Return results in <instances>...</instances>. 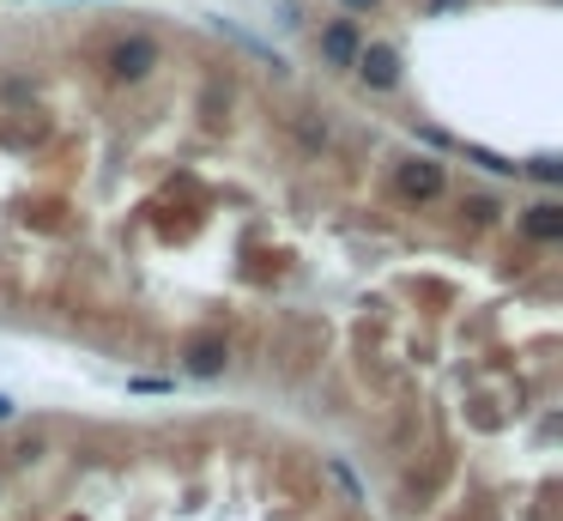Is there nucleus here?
<instances>
[{
    "instance_id": "8",
    "label": "nucleus",
    "mask_w": 563,
    "mask_h": 521,
    "mask_svg": "<svg viewBox=\"0 0 563 521\" xmlns=\"http://www.w3.org/2000/svg\"><path fill=\"white\" fill-rule=\"evenodd\" d=\"M467 158L472 164H485L491 176H521V164H509V158H497V152H485V146H467Z\"/></svg>"
},
{
    "instance_id": "9",
    "label": "nucleus",
    "mask_w": 563,
    "mask_h": 521,
    "mask_svg": "<svg viewBox=\"0 0 563 521\" xmlns=\"http://www.w3.org/2000/svg\"><path fill=\"white\" fill-rule=\"evenodd\" d=\"M345 13H370V7H382V0H340Z\"/></svg>"
},
{
    "instance_id": "6",
    "label": "nucleus",
    "mask_w": 563,
    "mask_h": 521,
    "mask_svg": "<svg viewBox=\"0 0 563 521\" xmlns=\"http://www.w3.org/2000/svg\"><path fill=\"white\" fill-rule=\"evenodd\" d=\"M521 231L533 236V243H563V207L558 200H539V207L521 212Z\"/></svg>"
},
{
    "instance_id": "7",
    "label": "nucleus",
    "mask_w": 563,
    "mask_h": 521,
    "mask_svg": "<svg viewBox=\"0 0 563 521\" xmlns=\"http://www.w3.org/2000/svg\"><path fill=\"white\" fill-rule=\"evenodd\" d=\"M521 170L533 176V183H546V188H558V183H563V158H551V152H546V158H533V164H521Z\"/></svg>"
},
{
    "instance_id": "4",
    "label": "nucleus",
    "mask_w": 563,
    "mask_h": 521,
    "mask_svg": "<svg viewBox=\"0 0 563 521\" xmlns=\"http://www.w3.org/2000/svg\"><path fill=\"white\" fill-rule=\"evenodd\" d=\"M352 73L364 79V85H376V92H394V85H400V49H394V43H364Z\"/></svg>"
},
{
    "instance_id": "10",
    "label": "nucleus",
    "mask_w": 563,
    "mask_h": 521,
    "mask_svg": "<svg viewBox=\"0 0 563 521\" xmlns=\"http://www.w3.org/2000/svg\"><path fill=\"white\" fill-rule=\"evenodd\" d=\"M13 413H19V406H13V394H0V425H7Z\"/></svg>"
},
{
    "instance_id": "1",
    "label": "nucleus",
    "mask_w": 563,
    "mask_h": 521,
    "mask_svg": "<svg viewBox=\"0 0 563 521\" xmlns=\"http://www.w3.org/2000/svg\"><path fill=\"white\" fill-rule=\"evenodd\" d=\"M164 61V49H157V37H145V31H133V37H121L116 49H109V79H121V85H140V79H152V67Z\"/></svg>"
},
{
    "instance_id": "2",
    "label": "nucleus",
    "mask_w": 563,
    "mask_h": 521,
    "mask_svg": "<svg viewBox=\"0 0 563 521\" xmlns=\"http://www.w3.org/2000/svg\"><path fill=\"white\" fill-rule=\"evenodd\" d=\"M224 364H231V339H224L219 327H200V334L183 339V370L195 382H219Z\"/></svg>"
},
{
    "instance_id": "5",
    "label": "nucleus",
    "mask_w": 563,
    "mask_h": 521,
    "mask_svg": "<svg viewBox=\"0 0 563 521\" xmlns=\"http://www.w3.org/2000/svg\"><path fill=\"white\" fill-rule=\"evenodd\" d=\"M357 49H364V37H357L352 19H333V25L321 31V61H328V67H352Z\"/></svg>"
},
{
    "instance_id": "3",
    "label": "nucleus",
    "mask_w": 563,
    "mask_h": 521,
    "mask_svg": "<svg viewBox=\"0 0 563 521\" xmlns=\"http://www.w3.org/2000/svg\"><path fill=\"white\" fill-rule=\"evenodd\" d=\"M394 188H400L407 200H436L448 188V170L436 164V158L412 152V158H400V164H394Z\"/></svg>"
},
{
    "instance_id": "11",
    "label": "nucleus",
    "mask_w": 563,
    "mask_h": 521,
    "mask_svg": "<svg viewBox=\"0 0 563 521\" xmlns=\"http://www.w3.org/2000/svg\"><path fill=\"white\" fill-rule=\"evenodd\" d=\"M448 7H467V0H431V13H448Z\"/></svg>"
}]
</instances>
